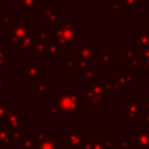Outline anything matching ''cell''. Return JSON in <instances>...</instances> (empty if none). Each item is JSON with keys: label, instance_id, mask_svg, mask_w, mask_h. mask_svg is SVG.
<instances>
[{"label": "cell", "instance_id": "cell-33", "mask_svg": "<svg viewBox=\"0 0 149 149\" xmlns=\"http://www.w3.org/2000/svg\"><path fill=\"white\" fill-rule=\"evenodd\" d=\"M15 21L16 20H15L14 15H0V27H2V26L10 27Z\"/></svg>", "mask_w": 149, "mask_h": 149}, {"label": "cell", "instance_id": "cell-10", "mask_svg": "<svg viewBox=\"0 0 149 149\" xmlns=\"http://www.w3.org/2000/svg\"><path fill=\"white\" fill-rule=\"evenodd\" d=\"M85 136L84 133L81 130H79V128L77 126L72 127V130L69 132L63 139H62V143H66L69 146V148L71 149H79L81 147V144L84 143Z\"/></svg>", "mask_w": 149, "mask_h": 149}, {"label": "cell", "instance_id": "cell-38", "mask_svg": "<svg viewBox=\"0 0 149 149\" xmlns=\"http://www.w3.org/2000/svg\"><path fill=\"white\" fill-rule=\"evenodd\" d=\"M120 7H121L120 2L113 3V5H112V8H111V10H109V14H111V15H120V14H121Z\"/></svg>", "mask_w": 149, "mask_h": 149}, {"label": "cell", "instance_id": "cell-1", "mask_svg": "<svg viewBox=\"0 0 149 149\" xmlns=\"http://www.w3.org/2000/svg\"><path fill=\"white\" fill-rule=\"evenodd\" d=\"M56 105L63 113V115L69 114L77 116L85 107L84 95L79 93L78 90H62L57 98Z\"/></svg>", "mask_w": 149, "mask_h": 149}, {"label": "cell", "instance_id": "cell-45", "mask_svg": "<svg viewBox=\"0 0 149 149\" xmlns=\"http://www.w3.org/2000/svg\"><path fill=\"white\" fill-rule=\"evenodd\" d=\"M0 5H9V0H0Z\"/></svg>", "mask_w": 149, "mask_h": 149}, {"label": "cell", "instance_id": "cell-19", "mask_svg": "<svg viewBox=\"0 0 149 149\" xmlns=\"http://www.w3.org/2000/svg\"><path fill=\"white\" fill-rule=\"evenodd\" d=\"M72 59H73V62L76 63V66H77V70H78V72L80 73V74H85V72L90 69V63L86 61V59H84L79 54H78V51H74L73 54H72Z\"/></svg>", "mask_w": 149, "mask_h": 149}, {"label": "cell", "instance_id": "cell-2", "mask_svg": "<svg viewBox=\"0 0 149 149\" xmlns=\"http://www.w3.org/2000/svg\"><path fill=\"white\" fill-rule=\"evenodd\" d=\"M55 42H57L62 48H71L77 42L78 27L70 20H62L61 24L51 29Z\"/></svg>", "mask_w": 149, "mask_h": 149}, {"label": "cell", "instance_id": "cell-13", "mask_svg": "<svg viewBox=\"0 0 149 149\" xmlns=\"http://www.w3.org/2000/svg\"><path fill=\"white\" fill-rule=\"evenodd\" d=\"M78 54L86 59L90 64H93L94 62V43L88 41H81L78 42Z\"/></svg>", "mask_w": 149, "mask_h": 149}, {"label": "cell", "instance_id": "cell-18", "mask_svg": "<svg viewBox=\"0 0 149 149\" xmlns=\"http://www.w3.org/2000/svg\"><path fill=\"white\" fill-rule=\"evenodd\" d=\"M94 58H99L106 69H109L115 63V52L113 51H99L94 52Z\"/></svg>", "mask_w": 149, "mask_h": 149}, {"label": "cell", "instance_id": "cell-3", "mask_svg": "<svg viewBox=\"0 0 149 149\" xmlns=\"http://www.w3.org/2000/svg\"><path fill=\"white\" fill-rule=\"evenodd\" d=\"M105 87L104 79H99L97 83L92 84L86 88L84 93V102L85 106L88 107L90 111H104L105 109Z\"/></svg>", "mask_w": 149, "mask_h": 149}, {"label": "cell", "instance_id": "cell-35", "mask_svg": "<svg viewBox=\"0 0 149 149\" xmlns=\"http://www.w3.org/2000/svg\"><path fill=\"white\" fill-rule=\"evenodd\" d=\"M62 68L63 69H77L76 66V63L73 62V59H70V58H66V57H62Z\"/></svg>", "mask_w": 149, "mask_h": 149}, {"label": "cell", "instance_id": "cell-31", "mask_svg": "<svg viewBox=\"0 0 149 149\" xmlns=\"http://www.w3.org/2000/svg\"><path fill=\"white\" fill-rule=\"evenodd\" d=\"M47 47H48L47 43L36 41V42H35V45H34V49H33V51L35 52L36 57H43V55H44V52H45V50H47Z\"/></svg>", "mask_w": 149, "mask_h": 149}, {"label": "cell", "instance_id": "cell-11", "mask_svg": "<svg viewBox=\"0 0 149 149\" xmlns=\"http://www.w3.org/2000/svg\"><path fill=\"white\" fill-rule=\"evenodd\" d=\"M35 136L37 139V149H63L62 142H59L57 139L48 137L45 132H37Z\"/></svg>", "mask_w": 149, "mask_h": 149}, {"label": "cell", "instance_id": "cell-21", "mask_svg": "<svg viewBox=\"0 0 149 149\" xmlns=\"http://www.w3.org/2000/svg\"><path fill=\"white\" fill-rule=\"evenodd\" d=\"M62 47L57 43V42H51L48 44L47 47V50L43 55V57H52V58H58V57H62Z\"/></svg>", "mask_w": 149, "mask_h": 149}, {"label": "cell", "instance_id": "cell-8", "mask_svg": "<svg viewBox=\"0 0 149 149\" xmlns=\"http://www.w3.org/2000/svg\"><path fill=\"white\" fill-rule=\"evenodd\" d=\"M41 10H42L41 20L44 21L48 27H51V29L57 27L58 22H62V15H63L62 10H54L51 5H43Z\"/></svg>", "mask_w": 149, "mask_h": 149}, {"label": "cell", "instance_id": "cell-39", "mask_svg": "<svg viewBox=\"0 0 149 149\" xmlns=\"http://www.w3.org/2000/svg\"><path fill=\"white\" fill-rule=\"evenodd\" d=\"M92 141H93V137H85L84 143L81 144V147H80L79 149H91V147H92Z\"/></svg>", "mask_w": 149, "mask_h": 149}, {"label": "cell", "instance_id": "cell-32", "mask_svg": "<svg viewBox=\"0 0 149 149\" xmlns=\"http://www.w3.org/2000/svg\"><path fill=\"white\" fill-rule=\"evenodd\" d=\"M45 114L48 116H62L63 113L58 108L57 105H47L45 106Z\"/></svg>", "mask_w": 149, "mask_h": 149}, {"label": "cell", "instance_id": "cell-24", "mask_svg": "<svg viewBox=\"0 0 149 149\" xmlns=\"http://www.w3.org/2000/svg\"><path fill=\"white\" fill-rule=\"evenodd\" d=\"M149 47V30H139L136 33V48H148Z\"/></svg>", "mask_w": 149, "mask_h": 149}, {"label": "cell", "instance_id": "cell-43", "mask_svg": "<svg viewBox=\"0 0 149 149\" xmlns=\"http://www.w3.org/2000/svg\"><path fill=\"white\" fill-rule=\"evenodd\" d=\"M146 106H147V109H149V90H147V99H146Z\"/></svg>", "mask_w": 149, "mask_h": 149}, {"label": "cell", "instance_id": "cell-42", "mask_svg": "<svg viewBox=\"0 0 149 149\" xmlns=\"http://www.w3.org/2000/svg\"><path fill=\"white\" fill-rule=\"evenodd\" d=\"M3 86H5V78H3V74L0 73V90L3 88Z\"/></svg>", "mask_w": 149, "mask_h": 149}, {"label": "cell", "instance_id": "cell-12", "mask_svg": "<svg viewBox=\"0 0 149 149\" xmlns=\"http://www.w3.org/2000/svg\"><path fill=\"white\" fill-rule=\"evenodd\" d=\"M41 63H26L24 64V78L30 80L31 84H36L41 77Z\"/></svg>", "mask_w": 149, "mask_h": 149}, {"label": "cell", "instance_id": "cell-37", "mask_svg": "<svg viewBox=\"0 0 149 149\" xmlns=\"http://www.w3.org/2000/svg\"><path fill=\"white\" fill-rule=\"evenodd\" d=\"M142 118V127L149 129V109H146V112L143 113V115L141 116Z\"/></svg>", "mask_w": 149, "mask_h": 149}, {"label": "cell", "instance_id": "cell-47", "mask_svg": "<svg viewBox=\"0 0 149 149\" xmlns=\"http://www.w3.org/2000/svg\"><path fill=\"white\" fill-rule=\"evenodd\" d=\"M34 149H37V148H34Z\"/></svg>", "mask_w": 149, "mask_h": 149}, {"label": "cell", "instance_id": "cell-6", "mask_svg": "<svg viewBox=\"0 0 149 149\" xmlns=\"http://www.w3.org/2000/svg\"><path fill=\"white\" fill-rule=\"evenodd\" d=\"M120 109L122 112H125L126 114V121L127 122H132L134 121L137 116H142L143 113L147 109L146 106V100H126V102L123 105L120 106Z\"/></svg>", "mask_w": 149, "mask_h": 149}, {"label": "cell", "instance_id": "cell-29", "mask_svg": "<svg viewBox=\"0 0 149 149\" xmlns=\"http://www.w3.org/2000/svg\"><path fill=\"white\" fill-rule=\"evenodd\" d=\"M139 51H140V56H141V59H142V63H143V68L149 73V47L139 49Z\"/></svg>", "mask_w": 149, "mask_h": 149}, {"label": "cell", "instance_id": "cell-9", "mask_svg": "<svg viewBox=\"0 0 149 149\" xmlns=\"http://www.w3.org/2000/svg\"><path fill=\"white\" fill-rule=\"evenodd\" d=\"M122 58H126V68L128 69H143V63L140 56L139 48L134 47L130 49H127L126 51H122L120 54Z\"/></svg>", "mask_w": 149, "mask_h": 149}, {"label": "cell", "instance_id": "cell-27", "mask_svg": "<svg viewBox=\"0 0 149 149\" xmlns=\"http://www.w3.org/2000/svg\"><path fill=\"white\" fill-rule=\"evenodd\" d=\"M15 109H16L15 106H13V105H6L3 102V100L0 99V122H5L7 120V118H8V115L13 111H15Z\"/></svg>", "mask_w": 149, "mask_h": 149}, {"label": "cell", "instance_id": "cell-26", "mask_svg": "<svg viewBox=\"0 0 149 149\" xmlns=\"http://www.w3.org/2000/svg\"><path fill=\"white\" fill-rule=\"evenodd\" d=\"M51 88H52V85L49 84L45 78H41V79L37 80V83L35 84V91H36V93L40 94V95H44V94H45L49 90H51Z\"/></svg>", "mask_w": 149, "mask_h": 149}, {"label": "cell", "instance_id": "cell-5", "mask_svg": "<svg viewBox=\"0 0 149 149\" xmlns=\"http://www.w3.org/2000/svg\"><path fill=\"white\" fill-rule=\"evenodd\" d=\"M30 21H15L10 27H9V38H8V44L9 47H19L21 41L30 33Z\"/></svg>", "mask_w": 149, "mask_h": 149}, {"label": "cell", "instance_id": "cell-30", "mask_svg": "<svg viewBox=\"0 0 149 149\" xmlns=\"http://www.w3.org/2000/svg\"><path fill=\"white\" fill-rule=\"evenodd\" d=\"M121 6H125L128 10H135L139 5L142 3V0H119Z\"/></svg>", "mask_w": 149, "mask_h": 149}, {"label": "cell", "instance_id": "cell-20", "mask_svg": "<svg viewBox=\"0 0 149 149\" xmlns=\"http://www.w3.org/2000/svg\"><path fill=\"white\" fill-rule=\"evenodd\" d=\"M99 73H100L99 69H97V68H90V69L85 72V74H83V76H84V78H83L84 84L91 86L92 84L97 83V81L100 79Z\"/></svg>", "mask_w": 149, "mask_h": 149}, {"label": "cell", "instance_id": "cell-34", "mask_svg": "<svg viewBox=\"0 0 149 149\" xmlns=\"http://www.w3.org/2000/svg\"><path fill=\"white\" fill-rule=\"evenodd\" d=\"M8 63H9V52L0 49V69L5 68V65Z\"/></svg>", "mask_w": 149, "mask_h": 149}, {"label": "cell", "instance_id": "cell-14", "mask_svg": "<svg viewBox=\"0 0 149 149\" xmlns=\"http://www.w3.org/2000/svg\"><path fill=\"white\" fill-rule=\"evenodd\" d=\"M121 90H130L134 84H136L135 73H116L114 77Z\"/></svg>", "mask_w": 149, "mask_h": 149}, {"label": "cell", "instance_id": "cell-44", "mask_svg": "<svg viewBox=\"0 0 149 149\" xmlns=\"http://www.w3.org/2000/svg\"><path fill=\"white\" fill-rule=\"evenodd\" d=\"M19 5L20 3V0H9V5Z\"/></svg>", "mask_w": 149, "mask_h": 149}, {"label": "cell", "instance_id": "cell-36", "mask_svg": "<svg viewBox=\"0 0 149 149\" xmlns=\"http://www.w3.org/2000/svg\"><path fill=\"white\" fill-rule=\"evenodd\" d=\"M119 0H88L90 5H113Z\"/></svg>", "mask_w": 149, "mask_h": 149}, {"label": "cell", "instance_id": "cell-28", "mask_svg": "<svg viewBox=\"0 0 149 149\" xmlns=\"http://www.w3.org/2000/svg\"><path fill=\"white\" fill-rule=\"evenodd\" d=\"M37 146L36 136H24L20 141V149H34Z\"/></svg>", "mask_w": 149, "mask_h": 149}, {"label": "cell", "instance_id": "cell-40", "mask_svg": "<svg viewBox=\"0 0 149 149\" xmlns=\"http://www.w3.org/2000/svg\"><path fill=\"white\" fill-rule=\"evenodd\" d=\"M114 149H132V147L130 146H126V144H123L121 142H115Z\"/></svg>", "mask_w": 149, "mask_h": 149}, {"label": "cell", "instance_id": "cell-25", "mask_svg": "<svg viewBox=\"0 0 149 149\" xmlns=\"http://www.w3.org/2000/svg\"><path fill=\"white\" fill-rule=\"evenodd\" d=\"M33 34H34L35 41H40V42H43V43H47V44H49L51 42H55V38L52 36V33L49 31V30H42V31L34 30Z\"/></svg>", "mask_w": 149, "mask_h": 149}, {"label": "cell", "instance_id": "cell-48", "mask_svg": "<svg viewBox=\"0 0 149 149\" xmlns=\"http://www.w3.org/2000/svg\"><path fill=\"white\" fill-rule=\"evenodd\" d=\"M0 148H1V147H0Z\"/></svg>", "mask_w": 149, "mask_h": 149}, {"label": "cell", "instance_id": "cell-7", "mask_svg": "<svg viewBox=\"0 0 149 149\" xmlns=\"http://www.w3.org/2000/svg\"><path fill=\"white\" fill-rule=\"evenodd\" d=\"M133 148L135 149H149V129L139 126L130 134Z\"/></svg>", "mask_w": 149, "mask_h": 149}, {"label": "cell", "instance_id": "cell-22", "mask_svg": "<svg viewBox=\"0 0 149 149\" xmlns=\"http://www.w3.org/2000/svg\"><path fill=\"white\" fill-rule=\"evenodd\" d=\"M35 37H34V34L33 31H30L20 43L19 45V50L20 52H24V51H33L34 49V45H35Z\"/></svg>", "mask_w": 149, "mask_h": 149}, {"label": "cell", "instance_id": "cell-4", "mask_svg": "<svg viewBox=\"0 0 149 149\" xmlns=\"http://www.w3.org/2000/svg\"><path fill=\"white\" fill-rule=\"evenodd\" d=\"M3 125L9 129L10 135L15 142L16 141L20 142L26 136V118L17 109L13 111L8 115Z\"/></svg>", "mask_w": 149, "mask_h": 149}, {"label": "cell", "instance_id": "cell-23", "mask_svg": "<svg viewBox=\"0 0 149 149\" xmlns=\"http://www.w3.org/2000/svg\"><path fill=\"white\" fill-rule=\"evenodd\" d=\"M104 87H105V93L106 94H121V88L119 87L118 83L115 79H104Z\"/></svg>", "mask_w": 149, "mask_h": 149}, {"label": "cell", "instance_id": "cell-17", "mask_svg": "<svg viewBox=\"0 0 149 149\" xmlns=\"http://www.w3.org/2000/svg\"><path fill=\"white\" fill-rule=\"evenodd\" d=\"M0 147L1 148H14L15 141L13 140L10 132L7 127L0 126Z\"/></svg>", "mask_w": 149, "mask_h": 149}, {"label": "cell", "instance_id": "cell-16", "mask_svg": "<svg viewBox=\"0 0 149 149\" xmlns=\"http://www.w3.org/2000/svg\"><path fill=\"white\" fill-rule=\"evenodd\" d=\"M42 6L43 5L41 3V0H20L19 3L20 10L24 12L26 15H30L33 10L42 9Z\"/></svg>", "mask_w": 149, "mask_h": 149}, {"label": "cell", "instance_id": "cell-46", "mask_svg": "<svg viewBox=\"0 0 149 149\" xmlns=\"http://www.w3.org/2000/svg\"><path fill=\"white\" fill-rule=\"evenodd\" d=\"M147 9H148V16H147V26L149 27V5L147 6Z\"/></svg>", "mask_w": 149, "mask_h": 149}, {"label": "cell", "instance_id": "cell-41", "mask_svg": "<svg viewBox=\"0 0 149 149\" xmlns=\"http://www.w3.org/2000/svg\"><path fill=\"white\" fill-rule=\"evenodd\" d=\"M74 0H56L58 5H72Z\"/></svg>", "mask_w": 149, "mask_h": 149}, {"label": "cell", "instance_id": "cell-15", "mask_svg": "<svg viewBox=\"0 0 149 149\" xmlns=\"http://www.w3.org/2000/svg\"><path fill=\"white\" fill-rule=\"evenodd\" d=\"M115 144V137H93L91 149H112Z\"/></svg>", "mask_w": 149, "mask_h": 149}]
</instances>
